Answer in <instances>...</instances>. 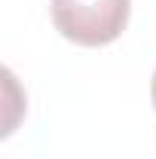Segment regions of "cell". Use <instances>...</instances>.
Instances as JSON below:
<instances>
[{
	"label": "cell",
	"mask_w": 156,
	"mask_h": 159,
	"mask_svg": "<svg viewBox=\"0 0 156 159\" xmlns=\"http://www.w3.org/2000/svg\"><path fill=\"white\" fill-rule=\"evenodd\" d=\"M132 0H52V21L77 46H107L126 31Z\"/></svg>",
	"instance_id": "cell-1"
},
{
	"label": "cell",
	"mask_w": 156,
	"mask_h": 159,
	"mask_svg": "<svg viewBox=\"0 0 156 159\" xmlns=\"http://www.w3.org/2000/svg\"><path fill=\"white\" fill-rule=\"evenodd\" d=\"M150 98H153V107H156V70H153V83H150Z\"/></svg>",
	"instance_id": "cell-2"
}]
</instances>
